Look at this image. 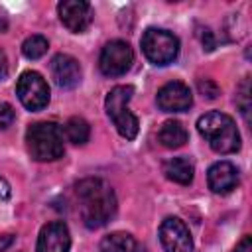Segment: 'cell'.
<instances>
[{
	"label": "cell",
	"mask_w": 252,
	"mask_h": 252,
	"mask_svg": "<svg viewBox=\"0 0 252 252\" xmlns=\"http://www.w3.org/2000/svg\"><path fill=\"white\" fill-rule=\"evenodd\" d=\"M193 104V94L181 81H169L158 91V106L163 112H185Z\"/></svg>",
	"instance_id": "obj_10"
},
{
	"label": "cell",
	"mask_w": 252,
	"mask_h": 252,
	"mask_svg": "<svg viewBox=\"0 0 252 252\" xmlns=\"http://www.w3.org/2000/svg\"><path fill=\"white\" fill-rule=\"evenodd\" d=\"M159 242L165 252H193V238L187 224L177 217H167L159 226Z\"/></svg>",
	"instance_id": "obj_8"
},
{
	"label": "cell",
	"mask_w": 252,
	"mask_h": 252,
	"mask_svg": "<svg viewBox=\"0 0 252 252\" xmlns=\"http://www.w3.org/2000/svg\"><path fill=\"white\" fill-rule=\"evenodd\" d=\"M26 146L35 161H55L63 156V130L55 122H35L26 130Z\"/></svg>",
	"instance_id": "obj_3"
},
{
	"label": "cell",
	"mask_w": 252,
	"mask_h": 252,
	"mask_svg": "<svg viewBox=\"0 0 252 252\" xmlns=\"http://www.w3.org/2000/svg\"><path fill=\"white\" fill-rule=\"evenodd\" d=\"M100 252H136V240L128 232H110L102 236Z\"/></svg>",
	"instance_id": "obj_16"
},
{
	"label": "cell",
	"mask_w": 252,
	"mask_h": 252,
	"mask_svg": "<svg viewBox=\"0 0 252 252\" xmlns=\"http://www.w3.org/2000/svg\"><path fill=\"white\" fill-rule=\"evenodd\" d=\"M158 140H159L161 146H165L169 150H175V148H181L187 142V130L181 122L167 120V122L161 124V128L158 132Z\"/></svg>",
	"instance_id": "obj_15"
},
{
	"label": "cell",
	"mask_w": 252,
	"mask_h": 252,
	"mask_svg": "<svg viewBox=\"0 0 252 252\" xmlns=\"http://www.w3.org/2000/svg\"><path fill=\"white\" fill-rule=\"evenodd\" d=\"M12 195V189H10V183L0 175V199H10Z\"/></svg>",
	"instance_id": "obj_24"
},
{
	"label": "cell",
	"mask_w": 252,
	"mask_h": 252,
	"mask_svg": "<svg viewBox=\"0 0 252 252\" xmlns=\"http://www.w3.org/2000/svg\"><path fill=\"white\" fill-rule=\"evenodd\" d=\"M140 45L146 59L154 65H169L179 55V39L167 30L148 28L140 39Z\"/></svg>",
	"instance_id": "obj_5"
},
{
	"label": "cell",
	"mask_w": 252,
	"mask_h": 252,
	"mask_svg": "<svg viewBox=\"0 0 252 252\" xmlns=\"http://www.w3.org/2000/svg\"><path fill=\"white\" fill-rule=\"evenodd\" d=\"M238 104H240V110L244 114V118L248 120V110H250V83H248V77L242 81L240 85V91H238Z\"/></svg>",
	"instance_id": "obj_19"
},
{
	"label": "cell",
	"mask_w": 252,
	"mask_h": 252,
	"mask_svg": "<svg viewBox=\"0 0 252 252\" xmlns=\"http://www.w3.org/2000/svg\"><path fill=\"white\" fill-rule=\"evenodd\" d=\"M81 219L87 228L104 226L116 213V195L112 187L98 177L81 179L75 187Z\"/></svg>",
	"instance_id": "obj_1"
},
{
	"label": "cell",
	"mask_w": 252,
	"mask_h": 252,
	"mask_svg": "<svg viewBox=\"0 0 252 252\" xmlns=\"http://www.w3.org/2000/svg\"><path fill=\"white\" fill-rule=\"evenodd\" d=\"M57 12L61 24L73 33H83L93 22V8L85 0H63L59 2Z\"/></svg>",
	"instance_id": "obj_9"
},
{
	"label": "cell",
	"mask_w": 252,
	"mask_h": 252,
	"mask_svg": "<svg viewBox=\"0 0 252 252\" xmlns=\"http://www.w3.org/2000/svg\"><path fill=\"white\" fill-rule=\"evenodd\" d=\"M51 75L61 89H75L81 83V65L67 53H57L51 59Z\"/></svg>",
	"instance_id": "obj_12"
},
{
	"label": "cell",
	"mask_w": 252,
	"mask_h": 252,
	"mask_svg": "<svg viewBox=\"0 0 252 252\" xmlns=\"http://www.w3.org/2000/svg\"><path fill=\"white\" fill-rule=\"evenodd\" d=\"M197 33H199V37H201L203 49H207V51H213V49H215V45H217L213 32H211L209 28H199V32H197Z\"/></svg>",
	"instance_id": "obj_22"
},
{
	"label": "cell",
	"mask_w": 252,
	"mask_h": 252,
	"mask_svg": "<svg viewBox=\"0 0 252 252\" xmlns=\"http://www.w3.org/2000/svg\"><path fill=\"white\" fill-rule=\"evenodd\" d=\"M69 248H71V234L65 222L53 220L41 226L35 252H69Z\"/></svg>",
	"instance_id": "obj_11"
},
{
	"label": "cell",
	"mask_w": 252,
	"mask_h": 252,
	"mask_svg": "<svg viewBox=\"0 0 252 252\" xmlns=\"http://www.w3.org/2000/svg\"><path fill=\"white\" fill-rule=\"evenodd\" d=\"M197 89H199V93H201L203 96H207V98H217V96H219V85H217L215 81H211V79H201V81L197 83Z\"/></svg>",
	"instance_id": "obj_20"
},
{
	"label": "cell",
	"mask_w": 252,
	"mask_h": 252,
	"mask_svg": "<svg viewBox=\"0 0 252 252\" xmlns=\"http://www.w3.org/2000/svg\"><path fill=\"white\" fill-rule=\"evenodd\" d=\"M8 75V59H6V53L0 49V79H4Z\"/></svg>",
	"instance_id": "obj_25"
},
{
	"label": "cell",
	"mask_w": 252,
	"mask_h": 252,
	"mask_svg": "<svg viewBox=\"0 0 252 252\" xmlns=\"http://www.w3.org/2000/svg\"><path fill=\"white\" fill-rule=\"evenodd\" d=\"M49 43L43 35H30L24 43H22V53L28 57V59H39L45 55Z\"/></svg>",
	"instance_id": "obj_18"
},
{
	"label": "cell",
	"mask_w": 252,
	"mask_h": 252,
	"mask_svg": "<svg viewBox=\"0 0 252 252\" xmlns=\"http://www.w3.org/2000/svg\"><path fill=\"white\" fill-rule=\"evenodd\" d=\"M234 252H252V238H250L248 234H246V236H242V240L236 244Z\"/></svg>",
	"instance_id": "obj_23"
},
{
	"label": "cell",
	"mask_w": 252,
	"mask_h": 252,
	"mask_svg": "<svg viewBox=\"0 0 252 252\" xmlns=\"http://www.w3.org/2000/svg\"><path fill=\"white\" fill-rule=\"evenodd\" d=\"M197 130L217 154H234L240 150L238 128L234 120L220 110H211L199 116Z\"/></svg>",
	"instance_id": "obj_2"
},
{
	"label": "cell",
	"mask_w": 252,
	"mask_h": 252,
	"mask_svg": "<svg viewBox=\"0 0 252 252\" xmlns=\"http://www.w3.org/2000/svg\"><path fill=\"white\" fill-rule=\"evenodd\" d=\"M132 61H134L132 47L122 39H112L102 47L98 57V67L106 77H120L126 71H130Z\"/></svg>",
	"instance_id": "obj_7"
},
{
	"label": "cell",
	"mask_w": 252,
	"mask_h": 252,
	"mask_svg": "<svg viewBox=\"0 0 252 252\" xmlns=\"http://www.w3.org/2000/svg\"><path fill=\"white\" fill-rule=\"evenodd\" d=\"M207 183L213 193H230L238 185V169L230 161H217L207 171Z\"/></svg>",
	"instance_id": "obj_13"
},
{
	"label": "cell",
	"mask_w": 252,
	"mask_h": 252,
	"mask_svg": "<svg viewBox=\"0 0 252 252\" xmlns=\"http://www.w3.org/2000/svg\"><path fill=\"white\" fill-rule=\"evenodd\" d=\"M134 94V87L130 85H118L114 89H110V93L104 98V108L108 118L112 120V124L116 126L118 134L126 140H134L140 128L138 118L130 112L128 102Z\"/></svg>",
	"instance_id": "obj_4"
},
{
	"label": "cell",
	"mask_w": 252,
	"mask_h": 252,
	"mask_svg": "<svg viewBox=\"0 0 252 252\" xmlns=\"http://www.w3.org/2000/svg\"><path fill=\"white\" fill-rule=\"evenodd\" d=\"M12 242H14V236H12V234H4V236H0V252L6 250Z\"/></svg>",
	"instance_id": "obj_26"
},
{
	"label": "cell",
	"mask_w": 252,
	"mask_h": 252,
	"mask_svg": "<svg viewBox=\"0 0 252 252\" xmlns=\"http://www.w3.org/2000/svg\"><path fill=\"white\" fill-rule=\"evenodd\" d=\"M163 173L169 181L173 183H179V185H189L193 181V173H195V167L191 163L189 158L185 156H179V158H171L163 163Z\"/></svg>",
	"instance_id": "obj_14"
},
{
	"label": "cell",
	"mask_w": 252,
	"mask_h": 252,
	"mask_svg": "<svg viewBox=\"0 0 252 252\" xmlns=\"http://www.w3.org/2000/svg\"><path fill=\"white\" fill-rule=\"evenodd\" d=\"M16 120V112L8 102H0V128L6 130L8 126H12Z\"/></svg>",
	"instance_id": "obj_21"
},
{
	"label": "cell",
	"mask_w": 252,
	"mask_h": 252,
	"mask_svg": "<svg viewBox=\"0 0 252 252\" xmlns=\"http://www.w3.org/2000/svg\"><path fill=\"white\" fill-rule=\"evenodd\" d=\"M16 94H18L20 102L32 112L43 110L49 104L47 81L37 71H26L20 75V79L16 83Z\"/></svg>",
	"instance_id": "obj_6"
},
{
	"label": "cell",
	"mask_w": 252,
	"mask_h": 252,
	"mask_svg": "<svg viewBox=\"0 0 252 252\" xmlns=\"http://www.w3.org/2000/svg\"><path fill=\"white\" fill-rule=\"evenodd\" d=\"M65 136L69 142L77 144V146H83L89 142V136H91V126L85 118L81 116H73L65 122Z\"/></svg>",
	"instance_id": "obj_17"
}]
</instances>
